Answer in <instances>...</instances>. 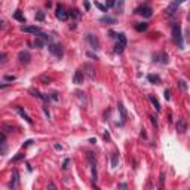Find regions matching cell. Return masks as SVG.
Segmentation results:
<instances>
[{"instance_id":"6da1fadb","label":"cell","mask_w":190,"mask_h":190,"mask_svg":"<svg viewBox=\"0 0 190 190\" xmlns=\"http://www.w3.org/2000/svg\"><path fill=\"white\" fill-rule=\"evenodd\" d=\"M172 39L174 42L178 45L180 48H183V37H181V27H180V24H177L174 22L172 24Z\"/></svg>"},{"instance_id":"7a4b0ae2","label":"cell","mask_w":190,"mask_h":190,"mask_svg":"<svg viewBox=\"0 0 190 190\" xmlns=\"http://www.w3.org/2000/svg\"><path fill=\"white\" fill-rule=\"evenodd\" d=\"M49 40H50V36L49 34H46V33H37L34 45H36V48H43Z\"/></svg>"},{"instance_id":"3957f363","label":"cell","mask_w":190,"mask_h":190,"mask_svg":"<svg viewBox=\"0 0 190 190\" xmlns=\"http://www.w3.org/2000/svg\"><path fill=\"white\" fill-rule=\"evenodd\" d=\"M49 50H50V54H54V55L58 57V58H61L62 55H64L62 46H61V45H57V43H50V45H49Z\"/></svg>"},{"instance_id":"277c9868","label":"cell","mask_w":190,"mask_h":190,"mask_svg":"<svg viewBox=\"0 0 190 190\" xmlns=\"http://www.w3.org/2000/svg\"><path fill=\"white\" fill-rule=\"evenodd\" d=\"M151 8L150 6H141V8H138V9H135V14H138V15H141V17H144V18H150L151 17Z\"/></svg>"},{"instance_id":"5b68a950","label":"cell","mask_w":190,"mask_h":190,"mask_svg":"<svg viewBox=\"0 0 190 190\" xmlns=\"http://www.w3.org/2000/svg\"><path fill=\"white\" fill-rule=\"evenodd\" d=\"M57 18L59 19V21H67L68 19V12L64 9V8H62V6H58L57 8Z\"/></svg>"},{"instance_id":"8992f818","label":"cell","mask_w":190,"mask_h":190,"mask_svg":"<svg viewBox=\"0 0 190 190\" xmlns=\"http://www.w3.org/2000/svg\"><path fill=\"white\" fill-rule=\"evenodd\" d=\"M18 59L21 64H28L30 59H31V55L30 52H27V50H21V52L18 54Z\"/></svg>"},{"instance_id":"52a82bcc","label":"cell","mask_w":190,"mask_h":190,"mask_svg":"<svg viewBox=\"0 0 190 190\" xmlns=\"http://www.w3.org/2000/svg\"><path fill=\"white\" fill-rule=\"evenodd\" d=\"M21 30H22V31H25V33H33V34L40 33V28L37 27V25H22Z\"/></svg>"},{"instance_id":"ba28073f","label":"cell","mask_w":190,"mask_h":190,"mask_svg":"<svg viewBox=\"0 0 190 190\" xmlns=\"http://www.w3.org/2000/svg\"><path fill=\"white\" fill-rule=\"evenodd\" d=\"M83 79H85V74H83V71L77 70V71L74 73V76H73V83H76V85H80V83H83Z\"/></svg>"},{"instance_id":"9c48e42d","label":"cell","mask_w":190,"mask_h":190,"mask_svg":"<svg viewBox=\"0 0 190 190\" xmlns=\"http://www.w3.org/2000/svg\"><path fill=\"white\" fill-rule=\"evenodd\" d=\"M15 108H17V111L19 113V116H21V117H24V120H25V122L30 123V125H33V119L27 115V113L24 111V108H22V107H15Z\"/></svg>"},{"instance_id":"30bf717a","label":"cell","mask_w":190,"mask_h":190,"mask_svg":"<svg viewBox=\"0 0 190 190\" xmlns=\"http://www.w3.org/2000/svg\"><path fill=\"white\" fill-rule=\"evenodd\" d=\"M88 42L91 43V46H92L94 49H98V48H99V40L97 39L94 34H88Z\"/></svg>"},{"instance_id":"8fae6325","label":"cell","mask_w":190,"mask_h":190,"mask_svg":"<svg viewBox=\"0 0 190 190\" xmlns=\"http://www.w3.org/2000/svg\"><path fill=\"white\" fill-rule=\"evenodd\" d=\"M177 129H178L180 134H184V132H186L187 125H186V120H184V119H180V120H178V123H177Z\"/></svg>"},{"instance_id":"7c38bea8","label":"cell","mask_w":190,"mask_h":190,"mask_svg":"<svg viewBox=\"0 0 190 190\" xmlns=\"http://www.w3.org/2000/svg\"><path fill=\"white\" fill-rule=\"evenodd\" d=\"M85 70H86V74H88V77H89L91 80L95 77V73H94V67L91 64H86L85 66Z\"/></svg>"},{"instance_id":"4fadbf2b","label":"cell","mask_w":190,"mask_h":190,"mask_svg":"<svg viewBox=\"0 0 190 190\" xmlns=\"http://www.w3.org/2000/svg\"><path fill=\"white\" fill-rule=\"evenodd\" d=\"M117 108H119V113H120V119H122V123L126 120V110H125V107H123V104L122 103H119V106H117Z\"/></svg>"},{"instance_id":"5bb4252c","label":"cell","mask_w":190,"mask_h":190,"mask_svg":"<svg viewBox=\"0 0 190 190\" xmlns=\"http://www.w3.org/2000/svg\"><path fill=\"white\" fill-rule=\"evenodd\" d=\"M116 37H117V45H120V46L125 48V46H126V36H125L123 33H119Z\"/></svg>"},{"instance_id":"9a60e30c","label":"cell","mask_w":190,"mask_h":190,"mask_svg":"<svg viewBox=\"0 0 190 190\" xmlns=\"http://www.w3.org/2000/svg\"><path fill=\"white\" fill-rule=\"evenodd\" d=\"M149 99L151 101V104H153V106L156 107V110H158V111H160V104H159L158 98H156V97H153V95H149Z\"/></svg>"},{"instance_id":"2e32d148","label":"cell","mask_w":190,"mask_h":190,"mask_svg":"<svg viewBox=\"0 0 190 190\" xmlns=\"http://www.w3.org/2000/svg\"><path fill=\"white\" fill-rule=\"evenodd\" d=\"M147 79H149V82H151V83H160V77H159L158 74H149Z\"/></svg>"},{"instance_id":"e0dca14e","label":"cell","mask_w":190,"mask_h":190,"mask_svg":"<svg viewBox=\"0 0 190 190\" xmlns=\"http://www.w3.org/2000/svg\"><path fill=\"white\" fill-rule=\"evenodd\" d=\"M117 165H119V155L117 153H113L111 155V167L116 168Z\"/></svg>"},{"instance_id":"ac0fdd59","label":"cell","mask_w":190,"mask_h":190,"mask_svg":"<svg viewBox=\"0 0 190 190\" xmlns=\"http://www.w3.org/2000/svg\"><path fill=\"white\" fill-rule=\"evenodd\" d=\"M14 18L18 19L19 22H25V17L21 14V10H15V12H14Z\"/></svg>"},{"instance_id":"d6986e66","label":"cell","mask_w":190,"mask_h":190,"mask_svg":"<svg viewBox=\"0 0 190 190\" xmlns=\"http://www.w3.org/2000/svg\"><path fill=\"white\" fill-rule=\"evenodd\" d=\"M155 59H156V61L163 62V64H167V62H168V55H167V54H160V55H156V57H155Z\"/></svg>"},{"instance_id":"ffe728a7","label":"cell","mask_w":190,"mask_h":190,"mask_svg":"<svg viewBox=\"0 0 190 190\" xmlns=\"http://www.w3.org/2000/svg\"><path fill=\"white\" fill-rule=\"evenodd\" d=\"M135 30H137V31H144V30H147V24H146V22H137V24H135Z\"/></svg>"},{"instance_id":"44dd1931","label":"cell","mask_w":190,"mask_h":190,"mask_svg":"<svg viewBox=\"0 0 190 190\" xmlns=\"http://www.w3.org/2000/svg\"><path fill=\"white\" fill-rule=\"evenodd\" d=\"M99 21H101V22H107V24H115V22H116V19L111 18V17H101Z\"/></svg>"},{"instance_id":"7402d4cb","label":"cell","mask_w":190,"mask_h":190,"mask_svg":"<svg viewBox=\"0 0 190 190\" xmlns=\"http://www.w3.org/2000/svg\"><path fill=\"white\" fill-rule=\"evenodd\" d=\"M18 177H19L18 171H14V181H10V183H9V187H15V186L18 184Z\"/></svg>"},{"instance_id":"603a6c76","label":"cell","mask_w":190,"mask_h":190,"mask_svg":"<svg viewBox=\"0 0 190 190\" xmlns=\"http://www.w3.org/2000/svg\"><path fill=\"white\" fill-rule=\"evenodd\" d=\"M36 19H37V21H43V19H45V14H43L42 10H37V12H36Z\"/></svg>"},{"instance_id":"cb8c5ba5","label":"cell","mask_w":190,"mask_h":190,"mask_svg":"<svg viewBox=\"0 0 190 190\" xmlns=\"http://www.w3.org/2000/svg\"><path fill=\"white\" fill-rule=\"evenodd\" d=\"M22 158H24V153H17V156L12 158V162H18V160H21Z\"/></svg>"},{"instance_id":"d4e9b609","label":"cell","mask_w":190,"mask_h":190,"mask_svg":"<svg viewBox=\"0 0 190 190\" xmlns=\"http://www.w3.org/2000/svg\"><path fill=\"white\" fill-rule=\"evenodd\" d=\"M159 178H160V180H159V187L162 189V187H163V181H165V174L160 172V177H159Z\"/></svg>"},{"instance_id":"484cf974","label":"cell","mask_w":190,"mask_h":190,"mask_svg":"<svg viewBox=\"0 0 190 190\" xmlns=\"http://www.w3.org/2000/svg\"><path fill=\"white\" fill-rule=\"evenodd\" d=\"M115 6V0H106V8H113Z\"/></svg>"},{"instance_id":"4316f807","label":"cell","mask_w":190,"mask_h":190,"mask_svg":"<svg viewBox=\"0 0 190 190\" xmlns=\"http://www.w3.org/2000/svg\"><path fill=\"white\" fill-rule=\"evenodd\" d=\"M70 162H71L70 159H66V160H64V163H62V169H68V165H70Z\"/></svg>"},{"instance_id":"83f0119b","label":"cell","mask_w":190,"mask_h":190,"mask_svg":"<svg viewBox=\"0 0 190 190\" xmlns=\"http://www.w3.org/2000/svg\"><path fill=\"white\" fill-rule=\"evenodd\" d=\"M2 128H3V129H5L6 132H12V131H14V128H12V126H10V125H3V126H2Z\"/></svg>"},{"instance_id":"f1b7e54d","label":"cell","mask_w":190,"mask_h":190,"mask_svg":"<svg viewBox=\"0 0 190 190\" xmlns=\"http://www.w3.org/2000/svg\"><path fill=\"white\" fill-rule=\"evenodd\" d=\"M95 6H97L99 10H103V12H106V10H107V8H106V6H103V5H101V3H98V2H95Z\"/></svg>"},{"instance_id":"f546056e","label":"cell","mask_w":190,"mask_h":190,"mask_svg":"<svg viewBox=\"0 0 190 190\" xmlns=\"http://www.w3.org/2000/svg\"><path fill=\"white\" fill-rule=\"evenodd\" d=\"M71 15H73V17H76V18H80V15H82V14H80V12H79V10H76V9H73V10H71Z\"/></svg>"},{"instance_id":"4dcf8cb0","label":"cell","mask_w":190,"mask_h":190,"mask_svg":"<svg viewBox=\"0 0 190 190\" xmlns=\"http://www.w3.org/2000/svg\"><path fill=\"white\" fill-rule=\"evenodd\" d=\"M122 50H123V46H120V45H116V46H115V52H116V54H120Z\"/></svg>"},{"instance_id":"1f68e13d","label":"cell","mask_w":190,"mask_h":190,"mask_svg":"<svg viewBox=\"0 0 190 190\" xmlns=\"http://www.w3.org/2000/svg\"><path fill=\"white\" fill-rule=\"evenodd\" d=\"M0 153H6V146L3 144V141H0Z\"/></svg>"},{"instance_id":"d6a6232c","label":"cell","mask_w":190,"mask_h":190,"mask_svg":"<svg viewBox=\"0 0 190 190\" xmlns=\"http://www.w3.org/2000/svg\"><path fill=\"white\" fill-rule=\"evenodd\" d=\"M40 80H42V82H45V83H48V82H52V79H50V77H48V76H42V77H40Z\"/></svg>"},{"instance_id":"836d02e7","label":"cell","mask_w":190,"mask_h":190,"mask_svg":"<svg viewBox=\"0 0 190 190\" xmlns=\"http://www.w3.org/2000/svg\"><path fill=\"white\" fill-rule=\"evenodd\" d=\"M6 54H0V64H3V62H6Z\"/></svg>"},{"instance_id":"e575fe53","label":"cell","mask_w":190,"mask_h":190,"mask_svg":"<svg viewBox=\"0 0 190 190\" xmlns=\"http://www.w3.org/2000/svg\"><path fill=\"white\" fill-rule=\"evenodd\" d=\"M178 85L181 86V89H183V91H186V89H187V85H186V82H184V80H180V82H178Z\"/></svg>"},{"instance_id":"d590c367","label":"cell","mask_w":190,"mask_h":190,"mask_svg":"<svg viewBox=\"0 0 190 190\" xmlns=\"http://www.w3.org/2000/svg\"><path fill=\"white\" fill-rule=\"evenodd\" d=\"M163 97H165V99H169L171 95H169V91H168V89H165V92H163Z\"/></svg>"},{"instance_id":"8d00e7d4","label":"cell","mask_w":190,"mask_h":190,"mask_svg":"<svg viewBox=\"0 0 190 190\" xmlns=\"http://www.w3.org/2000/svg\"><path fill=\"white\" fill-rule=\"evenodd\" d=\"M150 119H151V123H153L155 126H158V120H156V117H153V116H150Z\"/></svg>"},{"instance_id":"74e56055","label":"cell","mask_w":190,"mask_h":190,"mask_svg":"<svg viewBox=\"0 0 190 190\" xmlns=\"http://www.w3.org/2000/svg\"><path fill=\"white\" fill-rule=\"evenodd\" d=\"M104 140H106V141L110 140V134H108V132H104Z\"/></svg>"},{"instance_id":"f35d334b","label":"cell","mask_w":190,"mask_h":190,"mask_svg":"<svg viewBox=\"0 0 190 190\" xmlns=\"http://www.w3.org/2000/svg\"><path fill=\"white\" fill-rule=\"evenodd\" d=\"M31 143H33V140H27V141L24 143V147H28V146H30Z\"/></svg>"},{"instance_id":"ab89813d","label":"cell","mask_w":190,"mask_h":190,"mask_svg":"<svg viewBox=\"0 0 190 190\" xmlns=\"http://www.w3.org/2000/svg\"><path fill=\"white\" fill-rule=\"evenodd\" d=\"M89 8H91L89 2H86V0H85V9H86V10H89Z\"/></svg>"},{"instance_id":"60d3db41","label":"cell","mask_w":190,"mask_h":190,"mask_svg":"<svg viewBox=\"0 0 190 190\" xmlns=\"http://www.w3.org/2000/svg\"><path fill=\"white\" fill-rule=\"evenodd\" d=\"M6 80H15V76H6Z\"/></svg>"},{"instance_id":"b9f144b4","label":"cell","mask_w":190,"mask_h":190,"mask_svg":"<svg viewBox=\"0 0 190 190\" xmlns=\"http://www.w3.org/2000/svg\"><path fill=\"white\" fill-rule=\"evenodd\" d=\"M0 141H5V134L0 132Z\"/></svg>"},{"instance_id":"7bdbcfd3","label":"cell","mask_w":190,"mask_h":190,"mask_svg":"<svg viewBox=\"0 0 190 190\" xmlns=\"http://www.w3.org/2000/svg\"><path fill=\"white\" fill-rule=\"evenodd\" d=\"M52 99H55V101L58 99V95H57V92H54V94H52Z\"/></svg>"},{"instance_id":"ee69618b","label":"cell","mask_w":190,"mask_h":190,"mask_svg":"<svg viewBox=\"0 0 190 190\" xmlns=\"http://www.w3.org/2000/svg\"><path fill=\"white\" fill-rule=\"evenodd\" d=\"M55 149H57V150H62V146H61V144H55Z\"/></svg>"},{"instance_id":"f6af8a7d","label":"cell","mask_w":190,"mask_h":190,"mask_svg":"<svg viewBox=\"0 0 190 190\" xmlns=\"http://www.w3.org/2000/svg\"><path fill=\"white\" fill-rule=\"evenodd\" d=\"M89 143H92V144H95V143H97V140H95V138H91V140H89Z\"/></svg>"},{"instance_id":"bcb514c9","label":"cell","mask_w":190,"mask_h":190,"mask_svg":"<svg viewBox=\"0 0 190 190\" xmlns=\"http://www.w3.org/2000/svg\"><path fill=\"white\" fill-rule=\"evenodd\" d=\"M119 187H120V189H128V186H126V184H120Z\"/></svg>"},{"instance_id":"7dc6e473","label":"cell","mask_w":190,"mask_h":190,"mask_svg":"<svg viewBox=\"0 0 190 190\" xmlns=\"http://www.w3.org/2000/svg\"><path fill=\"white\" fill-rule=\"evenodd\" d=\"M3 27V21H0V28H2Z\"/></svg>"}]
</instances>
